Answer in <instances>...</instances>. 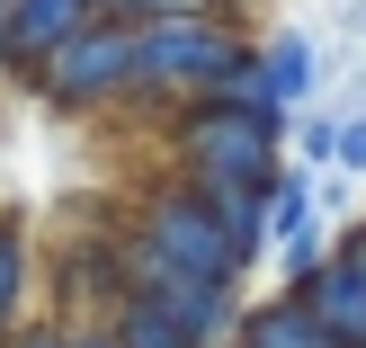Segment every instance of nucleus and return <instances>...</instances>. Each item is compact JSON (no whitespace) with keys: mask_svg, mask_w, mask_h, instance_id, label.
<instances>
[{"mask_svg":"<svg viewBox=\"0 0 366 348\" xmlns=\"http://www.w3.org/2000/svg\"><path fill=\"white\" fill-rule=\"evenodd\" d=\"M250 63V45L224 18L188 9V18H134V89H224Z\"/></svg>","mask_w":366,"mask_h":348,"instance_id":"f257e3e1","label":"nucleus"},{"mask_svg":"<svg viewBox=\"0 0 366 348\" xmlns=\"http://www.w3.org/2000/svg\"><path fill=\"white\" fill-rule=\"evenodd\" d=\"M143 259H161L170 277H188V286H224L232 295V277H242V259H232V242H224V224L206 214V197L197 188H170V197H152V214H143Z\"/></svg>","mask_w":366,"mask_h":348,"instance_id":"f03ea898","label":"nucleus"},{"mask_svg":"<svg viewBox=\"0 0 366 348\" xmlns=\"http://www.w3.org/2000/svg\"><path fill=\"white\" fill-rule=\"evenodd\" d=\"M268 134H277V125H259V116H242V107H197V125H188V143H179V152H188V188H250L259 197L268 188Z\"/></svg>","mask_w":366,"mask_h":348,"instance_id":"7ed1b4c3","label":"nucleus"},{"mask_svg":"<svg viewBox=\"0 0 366 348\" xmlns=\"http://www.w3.org/2000/svg\"><path fill=\"white\" fill-rule=\"evenodd\" d=\"M36 71H45V89L63 107H99L107 89H134V18H107V27L89 18V27L71 36L63 54H45Z\"/></svg>","mask_w":366,"mask_h":348,"instance_id":"20e7f679","label":"nucleus"},{"mask_svg":"<svg viewBox=\"0 0 366 348\" xmlns=\"http://www.w3.org/2000/svg\"><path fill=\"white\" fill-rule=\"evenodd\" d=\"M295 304L313 313V331L331 348H366V232H349L331 259H313V277L295 286Z\"/></svg>","mask_w":366,"mask_h":348,"instance_id":"39448f33","label":"nucleus"},{"mask_svg":"<svg viewBox=\"0 0 366 348\" xmlns=\"http://www.w3.org/2000/svg\"><path fill=\"white\" fill-rule=\"evenodd\" d=\"M89 9H99V0H9V9H0V54L45 63V54H63L71 36L89 27Z\"/></svg>","mask_w":366,"mask_h":348,"instance_id":"423d86ee","label":"nucleus"},{"mask_svg":"<svg viewBox=\"0 0 366 348\" xmlns=\"http://www.w3.org/2000/svg\"><path fill=\"white\" fill-rule=\"evenodd\" d=\"M250 71H259V99H268V107L286 116V107L304 99V81H313V45H304V36H277V45H268V54H259Z\"/></svg>","mask_w":366,"mask_h":348,"instance_id":"0eeeda50","label":"nucleus"},{"mask_svg":"<svg viewBox=\"0 0 366 348\" xmlns=\"http://www.w3.org/2000/svg\"><path fill=\"white\" fill-rule=\"evenodd\" d=\"M242 348H331L313 331V313H304L295 295H277V304H259V313L242 322Z\"/></svg>","mask_w":366,"mask_h":348,"instance_id":"6e6552de","label":"nucleus"},{"mask_svg":"<svg viewBox=\"0 0 366 348\" xmlns=\"http://www.w3.org/2000/svg\"><path fill=\"white\" fill-rule=\"evenodd\" d=\"M117 348H197L188 331H179L161 304H143V295H125V322H117Z\"/></svg>","mask_w":366,"mask_h":348,"instance_id":"1a4fd4ad","label":"nucleus"},{"mask_svg":"<svg viewBox=\"0 0 366 348\" xmlns=\"http://www.w3.org/2000/svg\"><path fill=\"white\" fill-rule=\"evenodd\" d=\"M18 286H27V224L0 214V322L18 313Z\"/></svg>","mask_w":366,"mask_h":348,"instance_id":"9d476101","label":"nucleus"},{"mask_svg":"<svg viewBox=\"0 0 366 348\" xmlns=\"http://www.w3.org/2000/svg\"><path fill=\"white\" fill-rule=\"evenodd\" d=\"M331 161H340V170H366V107H357V116H340V134H331Z\"/></svg>","mask_w":366,"mask_h":348,"instance_id":"9b49d317","label":"nucleus"},{"mask_svg":"<svg viewBox=\"0 0 366 348\" xmlns=\"http://www.w3.org/2000/svg\"><path fill=\"white\" fill-rule=\"evenodd\" d=\"M331 134H340V116H313V125H304V134H295L304 161H331Z\"/></svg>","mask_w":366,"mask_h":348,"instance_id":"f8f14e48","label":"nucleus"},{"mask_svg":"<svg viewBox=\"0 0 366 348\" xmlns=\"http://www.w3.org/2000/svg\"><path fill=\"white\" fill-rule=\"evenodd\" d=\"M107 9H143V18H188V9H206V0H107Z\"/></svg>","mask_w":366,"mask_h":348,"instance_id":"ddd939ff","label":"nucleus"},{"mask_svg":"<svg viewBox=\"0 0 366 348\" xmlns=\"http://www.w3.org/2000/svg\"><path fill=\"white\" fill-rule=\"evenodd\" d=\"M45 348H99V339H45Z\"/></svg>","mask_w":366,"mask_h":348,"instance_id":"4468645a","label":"nucleus"}]
</instances>
